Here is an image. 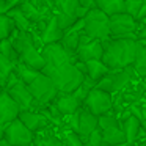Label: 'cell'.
I'll return each instance as SVG.
<instances>
[{"label": "cell", "mask_w": 146, "mask_h": 146, "mask_svg": "<svg viewBox=\"0 0 146 146\" xmlns=\"http://www.w3.org/2000/svg\"><path fill=\"white\" fill-rule=\"evenodd\" d=\"M104 54L101 61L110 71H119L133 66L140 50L143 49V42L137 39H105L102 41Z\"/></svg>", "instance_id": "cell-1"}, {"label": "cell", "mask_w": 146, "mask_h": 146, "mask_svg": "<svg viewBox=\"0 0 146 146\" xmlns=\"http://www.w3.org/2000/svg\"><path fill=\"white\" fill-rule=\"evenodd\" d=\"M10 41L13 44L14 50L17 52L19 63L29 66L30 69H35L41 72L44 69L46 63L41 55V50L36 47L35 39H33L30 32H17L14 30L13 35L10 36Z\"/></svg>", "instance_id": "cell-2"}, {"label": "cell", "mask_w": 146, "mask_h": 146, "mask_svg": "<svg viewBox=\"0 0 146 146\" xmlns=\"http://www.w3.org/2000/svg\"><path fill=\"white\" fill-rule=\"evenodd\" d=\"M42 74L50 77L58 93H74L83 82V72L74 63H66L50 69H42Z\"/></svg>", "instance_id": "cell-3"}, {"label": "cell", "mask_w": 146, "mask_h": 146, "mask_svg": "<svg viewBox=\"0 0 146 146\" xmlns=\"http://www.w3.org/2000/svg\"><path fill=\"white\" fill-rule=\"evenodd\" d=\"M83 33L91 39L105 41L110 38L108 16L98 8H91L83 17Z\"/></svg>", "instance_id": "cell-4"}, {"label": "cell", "mask_w": 146, "mask_h": 146, "mask_svg": "<svg viewBox=\"0 0 146 146\" xmlns=\"http://www.w3.org/2000/svg\"><path fill=\"white\" fill-rule=\"evenodd\" d=\"M27 86H29L30 93H32L36 107L54 104L55 98L58 96V90L55 88L52 79L42 72H39Z\"/></svg>", "instance_id": "cell-5"}, {"label": "cell", "mask_w": 146, "mask_h": 146, "mask_svg": "<svg viewBox=\"0 0 146 146\" xmlns=\"http://www.w3.org/2000/svg\"><path fill=\"white\" fill-rule=\"evenodd\" d=\"M108 27H110L111 39H137L138 22L126 13L110 16L108 17Z\"/></svg>", "instance_id": "cell-6"}, {"label": "cell", "mask_w": 146, "mask_h": 146, "mask_svg": "<svg viewBox=\"0 0 146 146\" xmlns=\"http://www.w3.org/2000/svg\"><path fill=\"white\" fill-rule=\"evenodd\" d=\"M5 91L8 93V96H10V98L13 99L17 105H19L21 111L33 110V108L36 107L35 101H33V96H32V93H30V90H29V86L17 79L16 74H14V71H13V74L10 76V79H8L7 85H5Z\"/></svg>", "instance_id": "cell-7"}, {"label": "cell", "mask_w": 146, "mask_h": 146, "mask_svg": "<svg viewBox=\"0 0 146 146\" xmlns=\"http://www.w3.org/2000/svg\"><path fill=\"white\" fill-rule=\"evenodd\" d=\"M3 140L10 146H32L36 138L35 133L30 132L19 121V118H16L14 121H11L5 126Z\"/></svg>", "instance_id": "cell-8"}, {"label": "cell", "mask_w": 146, "mask_h": 146, "mask_svg": "<svg viewBox=\"0 0 146 146\" xmlns=\"http://www.w3.org/2000/svg\"><path fill=\"white\" fill-rule=\"evenodd\" d=\"M82 107L85 110H88L90 113H93L94 116H101V115H105L111 110V107H113V98H111V94L102 91V90L93 88L88 93V96L85 98Z\"/></svg>", "instance_id": "cell-9"}, {"label": "cell", "mask_w": 146, "mask_h": 146, "mask_svg": "<svg viewBox=\"0 0 146 146\" xmlns=\"http://www.w3.org/2000/svg\"><path fill=\"white\" fill-rule=\"evenodd\" d=\"M133 69L132 66L126 68V69H119V71H110L105 77H102L98 83H96V88L102 90V91L108 93V94H113V93L123 90L127 83L132 79Z\"/></svg>", "instance_id": "cell-10"}, {"label": "cell", "mask_w": 146, "mask_h": 146, "mask_svg": "<svg viewBox=\"0 0 146 146\" xmlns=\"http://www.w3.org/2000/svg\"><path fill=\"white\" fill-rule=\"evenodd\" d=\"M41 55L44 58V69L57 68L66 63H76V57L64 50V47L60 42H52V44H44L41 47Z\"/></svg>", "instance_id": "cell-11"}, {"label": "cell", "mask_w": 146, "mask_h": 146, "mask_svg": "<svg viewBox=\"0 0 146 146\" xmlns=\"http://www.w3.org/2000/svg\"><path fill=\"white\" fill-rule=\"evenodd\" d=\"M102 54H104L102 41H99V39H91L83 32L80 33L79 47H77L76 54H74L76 61L85 63V61H90V60H101Z\"/></svg>", "instance_id": "cell-12"}, {"label": "cell", "mask_w": 146, "mask_h": 146, "mask_svg": "<svg viewBox=\"0 0 146 146\" xmlns=\"http://www.w3.org/2000/svg\"><path fill=\"white\" fill-rule=\"evenodd\" d=\"M19 121L33 133H38L41 130L49 127V119L42 115V111H36V110H24L19 113Z\"/></svg>", "instance_id": "cell-13"}, {"label": "cell", "mask_w": 146, "mask_h": 146, "mask_svg": "<svg viewBox=\"0 0 146 146\" xmlns=\"http://www.w3.org/2000/svg\"><path fill=\"white\" fill-rule=\"evenodd\" d=\"M98 129V116H94L93 113H90L85 108L79 110V124H77V135L80 137V140L83 141V145L86 143L88 137L91 135L94 130Z\"/></svg>", "instance_id": "cell-14"}, {"label": "cell", "mask_w": 146, "mask_h": 146, "mask_svg": "<svg viewBox=\"0 0 146 146\" xmlns=\"http://www.w3.org/2000/svg\"><path fill=\"white\" fill-rule=\"evenodd\" d=\"M74 64L82 71L83 76H86L88 79H91L93 82H96V83H98L102 77H105L110 72V69H108L101 60H90V61H85V63L76 61Z\"/></svg>", "instance_id": "cell-15"}, {"label": "cell", "mask_w": 146, "mask_h": 146, "mask_svg": "<svg viewBox=\"0 0 146 146\" xmlns=\"http://www.w3.org/2000/svg\"><path fill=\"white\" fill-rule=\"evenodd\" d=\"M21 113V108L7 91H0V124H8L14 121Z\"/></svg>", "instance_id": "cell-16"}, {"label": "cell", "mask_w": 146, "mask_h": 146, "mask_svg": "<svg viewBox=\"0 0 146 146\" xmlns=\"http://www.w3.org/2000/svg\"><path fill=\"white\" fill-rule=\"evenodd\" d=\"M54 104L63 116H71V115H74L79 108H82V102H80L72 93H58V96L55 98Z\"/></svg>", "instance_id": "cell-17"}, {"label": "cell", "mask_w": 146, "mask_h": 146, "mask_svg": "<svg viewBox=\"0 0 146 146\" xmlns=\"http://www.w3.org/2000/svg\"><path fill=\"white\" fill-rule=\"evenodd\" d=\"M119 124H121V129H123V132H124L127 145H133V143L138 141V132H140V129H141V123H140L135 116H132V115L129 113L127 116L123 118V121H121Z\"/></svg>", "instance_id": "cell-18"}, {"label": "cell", "mask_w": 146, "mask_h": 146, "mask_svg": "<svg viewBox=\"0 0 146 146\" xmlns=\"http://www.w3.org/2000/svg\"><path fill=\"white\" fill-rule=\"evenodd\" d=\"M55 3L58 7V11L69 14L76 19H83L85 14L90 11V10H85L83 7H80L77 0H55Z\"/></svg>", "instance_id": "cell-19"}, {"label": "cell", "mask_w": 146, "mask_h": 146, "mask_svg": "<svg viewBox=\"0 0 146 146\" xmlns=\"http://www.w3.org/2000/svg\"><path fill=\"white\" fill-rule=\"evenodd\" d=\"M101 133H102V146L126 145V137H124V132L121 129V124L101 130Z\"/></svg>", "instance_id": "cell-20"}, {"label": "cell", "mask_w": 146, "mask_h": 146, "mask_svg": "<svg viewBox=\"0 0 146 146\" xmlns=\"http://www.w3.org/2000/svg\"><path fill=\"white\" fill-rule=\"evenodd\" d=\"M63 33L60 29H58L57 22H55L54 17H49L47 21V25L46 29L42 30V35H41V41L42 46L44 44H52V42H60L61 38H63Z\"/></svg>", "instance_id": "cell-21"}, {"label": "cell", "mask_w": 146, "mask_h": 146, "mask_svg": "<svg viewBox=\"0 0 146 146\" xmlns=\"http://www.w3.org/2000/svg\"><path fill=\"white\" fill-rule=\"evenodd\" d=\"M94 8L101 10L110 17L124 13V0H94Z\"/></svg>", "instance_id": "cell-22"}, {"label": "cell", "mask_w": 146, "mask_h": 146, "mask_svg": "<svg viewBox=\"0 0 146 146\" xmlns=\"http://www.w3.org/2000/svg\"><path fill=\"white\" fill-rule=\"evenodd\" d=\"M7 16L14 22V27H16L17 32H30V24H32V22L24 16V13L19 10V7L10 10L7 13Z\"/></svg>", "instance_id": "cell-23"}, {"label": "cell", "mask_w": 146, "mask_h": 146, "mask_svg": "<svg viewBox=\"0 0 146 146\" xmlns=\"http://www.w3.org/2000/svg\"><path fill=\"white\" fill-rule=\"evenodd\" d=\"M14 74H16V77L21 80V82H24L25 85H29V83L39 74V71L30 69L29 66H25V64H22V63H16V66H14Z\"/></svg>", "instance_id": "cell-24"}, {"label": "cell", "mask_w": 146, "mask_h": 146, "mask_svg": "<svg viewBox=\"0 0 146 146\" xmlns=\"http://www.w3.org/2000/svg\"><path fill=\"white\" fill-rule=\"evenodd\" d=\"M14 66H16V64L8 61L3 55H0V88H3V86L7 85L8 79H10V76L14 71Z\"/></svg>", "instance_id": "cell-25"}, {"label": "cell", "mask_w": 146, "mask_h": 146, "mask_svg": "<svg viewBox=\"0 0 146 146\" xmlns=\"http://www.w3.org/2000/svg\"><path fill=\"white\" fill-rule=\"evenodd\" d=\"M0 55H3L8 61H11L13 64L19 63V57H17V52L14 50L13 44H11L10 38L0 41Z\"/></svg>", "instance_id": "cell-26"}, {"label": "cell", "mask_w": 146, "mask_h": 146, "mask_svg": "<svg viewBox=\"0 0 146 146\" xmlns=\"http://www.w3.org/2000/svg\"><path fill=\"white\" fill-rule=\"evenodd\" d=\"M16 30L14 27V22L7 16V14H0V41H3V39H8L13 32Z\"/></svg>", "instance_id": "cell-27"}, {"label": "cell", "mask_w": 146, "mask_h": 146, "mask_svg": "<svg viewBox=\"0 0 146 146\" xmlns=\"http://www.w3.org/2000/svg\"><path fill=\"white\" fill-rule=\"evenodd\" d=\"M54 19H55V22H57L58 29H60L61 32L69 30L71 27L79 21V19H76V17L69 16V14H66V13H61V11H57V14L54 16Z\"/></svg>", "instance_id": "cell-28"}, {"label": "cell", "mask_w": 146, "mask_h": 146, "mask_svg": "<svg viewBox=\"0 0 146 146\" xmlns=\"http://www.w3.org/2000/svg\"><path fill=\"white\" fill-rule=\"evenodd\" d=\"M132 69L135 74H138L140 77H143V79L146 80V44L143 46V49L140 50L138 57H137L135 63H133V66H132Z\"/></svg>", "instance_id": "cell-29"}, {"label": "cell", "mask_w": 146, "mask_h": 146, "mask_svg": "<svg viewBox=\"0 0 146 146\" xmlns=\"http://www.w3.org/2000/svg\"><path fill=\"white\" fill-rule=\"evenodd\" d=\"M141 2L143 0H124V13L132 16L137 21L138 13L141 10Z\"/></svg>", "instance_id": "cell-30"}, {"label": "cell", "mask_w": 146, "mask_h": 146, "mask_svg": "<svg viewBox=\"0 0 146 146\" xmlns=\"http://www.w3.org/2000/svg\"><path fill=\"white\" fill-rule=\"evenodd\" d=\"M61 141H63L64 146H85L83 141L80 140V137L74 130H69V129L63 130V140Z\"/></svg>", "instance_id": "cell-31"}, {"label": "cell", "mask_w": 146, "mask_h": 146, "mask_svg": "<svg viewBox=\"0 0 146 146\" xmlns=\"http://www.w3.org/2000/svg\"><path fill=\"white\" fill-rule=\"evenodd\" d=\"M115 126H119V121L110 113H105V115H101L98 116V129L104 130V129H108V127H115Z\"/></svg>", "instance_id": "cell-32"}, {"label": "cell", "mask_w": 146, "mask_h": 146, "mask_svg": "<svg viewBox=\"0 0 146 146\" xmlns=\"http://www.w3.org/2000/svg\"><path fill=\"white\" fill-rule=\"evenodd\" d=\"M33 145L35 146H64L63 141L60 138H57L55 135H44L39 140H35Z\"/></svg>", "instance_id": "cell-33"}, {"label": "cell", "mask_w": 146, "mask_h": 146, "mask_svg": "<svg viewBox=\"0 0 146 146\" xmlns=\"http://www.w3.org/2000/svg\"><path fill=\"white\" fill-rule=\"evenodd\" d=\"M22 0H0V14H7L10 10L19 7Z\"/></svg>", "instance_id": "cell-34"}, {"label": "cell", "mask_w": 146, "mask_h": 146, "mask_svg": "<svg viewBox=\"0 0 146 146\" xmlns=\"http://www.w3.org/2000/svg\"><path fill=\"white\" fill-rule=\"evenodd\" d=\"M85 146H102V133H101V129H96L94 132L88 137Z\"/></svg>", "instance_id": "cell-35"}, {"label": "cell", "mask_w": 146, "mask_h": 146, "mask_svg": "<svg viewBox=\"0 0 146 146\" xmlns=\"http://www.w3.org/2000/svg\"><path fill=\"white\" fill-rule=\"evenodd\" d=\"M80 7H83L85 10H91L94 8V0H77Z\"/></svg>", "instance_id": "cell-36"}, {"label": "cell", "mask_w": 146, "mask_h": 146, "mask_svg": "<svg viewBox=\"0 0 146 146\" xmlns=\"http://www.w3.org/2000/svg\"><path fill=\"white\" fill-rule=\"evenodd\" d=\"M143 17H146V0H143V2H141V10H140V13H138L137 21L143 19Z\"/></svg>", "instance_id": "cell-37"}, {"label": "cell", "mask_w": 146, "mask_h": 146, "mask_svg": "<svg viewBox=\"0 0 146 146\" xmlns=\"http://www.w3.org/2000/svg\"><path fill=\"white\" fill-rule=\"evenodd\" d=\"M140 110H141V116H143V119H146V107H140Z\"/></svg>", "instance_id": "cell-38"}, {"label": "cell", "mask_w": 146, "mask_h": 146, "mask_svg": "<svg viewBox=\"0 0 146 146\" xmlns=\"http://www.w3.org/2000/svg\"><path fill=\"white\" fill-rule=\"evenodd\" d=\"M141 129L146 132V119H143V121H141Z\"/></svg>", "instance_id": "cell-39"}, {"label": "cell", "mask_w": 146, "mask_h": 146, "mask_svg": "<svg viewBox=\"0 0 146 146\" xmlns=\"http://www.w3.org/2000/svg\"><path fill=\"white\" fill-rule=\"evenodd\" d=\"M0 146H8V143H7V141H5V140H3V138H2V140H0Z\"/></svg>", "instance_id": "cell-40"}, {"label": "cell", "mask_w": 146, "mask_h": 146, "mask_svg": "<svg viewBox=\"0 0 146 146\" xmlns=\"http://www.w3.org/2000/svg\"><path fill=\"white\" fill-rule=\"evenodd\" d=\"M137 146H146V143H145V141H141V143H138Z\"/></svg>", "instance_id": "cell-41"}, {"label": "cell", "mask_w": 146, "mask_h": 146, "mask_svg": "<svg viewBox=\"0 0 146 146\" xmlns=\"http://www.w3.org/2000/svg\"><path fill=\"white\" fill-rule=\"evenodd\" d=\"M124 146H137V145H135V143H133V145H127V143H126V145H124Z\"/></svg>", "instance_id": "cell-42"}, {"label": "cell", "mask_w": 146, "mask_h": 146, "mask_svg": "<svg viewBox=\"0 0 146 146\" xmlns=\"http://www.w3.org/2000/svg\"><path fill=\"white\" fill-rule=\"evenodd\" d=\"M111 146H124V145H111Z\"/></svg>", "instance_id": "cell-43"}, {"label": "cell", "mask_w": 146, "mask_h": 146, "mask_svg": "<svg viewBox=\"0 0 146 146\" xmlns=\"http://www.w3.org/2000/svg\"><path fill=\"white\" fill-rule=\"evenodd\" d=\"M8 146H10V145H8Z\"/></svg>", "instance_id": "cell-44"}]
</instances>
